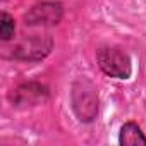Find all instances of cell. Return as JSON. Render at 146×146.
Returning a JSON list of instances; mask_svg holds the SVG:
<instances>
[{"instance_id": "1", "label": "cell", "mask_w": 146, "mask_h": 146, "mask_svg": "<svg viewBox=\"0 0 146 146\" xmlns=\"http://www.w3.org/2000/svg\"><path fill=\"white\" fill-rule=\"evenodd\" d=\"M98 105H100L98 90L95 88V84L90 79L79 78L72 83L70 107L79 122H84V124L93 122L98 115Z\"/></svg>"}, {"instance_id": "7", "label": "cell", "mask_w": 146, "mask_h": 146, "mask_svg": "<svg viewBox=\"0 0 146 146\" xmlns=\"http://www.w3.org/2000/svg\"><path fill=\"white\" fill-rule=\"evenodd\" d=\"M14 35H16V21L7 11H2V14H0V40L4 43H9L14 40Z\"/></svg>"}, {"instance_id": "4", "label": "cell", "mask_w": 146, "mask_h": 146, "mask_svg": "<svg viewBox=\"0 0 146 146\" xmlns=\"http://www.w3.org/2000/svg\"><path fill=\"white\" fill-rule=\"evenodd\" d=\"M64 17V5L55 0H43L28 9L24 14V24L29 28H50L57 26Z\"/></svg>"}, {"instance_id": "5", "label": "cell", "mask_w": 146, "mask_h": 146, "mask_svg": "<svg viewBox=\"0 0 146 146\" xmlns=\"http://www.w3.org/2000/svg\"><path fill=\"white\" fill-rule=\"evenodd\" d=\"M48 96H50V90L45 84L38 81H26V83L17 84L9 93V102L14 107L26 108V107H36V105L45 103Z\"/></svg>"}, {"instance_id": "3", "label": "cell", "mask_w": 146, "mask_h": 146, "mask_svg": "<svg viewBox=\"0 0 146 146\" xmlns=\"http://www.w3.org/2000/svg\"><path fill=\"white\" fill-rule=\"evenodd\" d=\"M95 57L100 70L105 76L120 81H125L132 76V60L122 48L112 45H102L96 48Z\"/></svg>"}, {"instance_id": "6", "label": "cell", "mask_w": 146, "mask_h": 146, "mask_svg": "<svg viewBox=\"0 0 146 146\" xmlns=\"http://www.w3.org/2000/svg\"><path fill=\"white\" fill-rule=\"evenodd\" d=\"M119 143L125 146H134V144H146V134L143 132L141 125L136 122H125L122 124L119 131Z\"/></svg>"}, {"instance_id": "2", "label": "cell", "mask_w": 146, "mask_h": 146, "mask_svg": "<svg viewBox=\"0 0 146 146\" xmlns=\"http://www.w3.org/2000/svg\"><path fill=\"white\" fill-rule=\"evenodd\" d=\"M53 50V38L50 35H29L12 43L7 58L17 62H40Z\"/></svg>"}]
</instances>
